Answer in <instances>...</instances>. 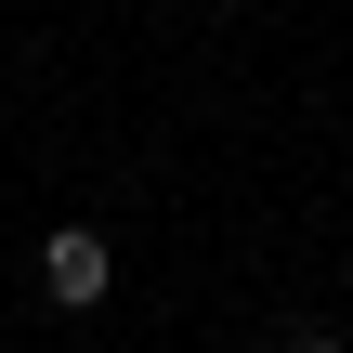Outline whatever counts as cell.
Returning <instances> with one entry per match:
<instances>
[{"mask_svg":"<svg viewBox=\"0 0 353 353\" xmlns=\"http://www.w3.org/2000/svg\"><path fill=\"white\" fill-rule=\"evenodd\" d=\"M288 353H341V341H288Z\"/></svg>","mask_w":353,"mask_h":353,"instance_id":"obj_2","label":"cell"},{"mask_svg":"<svg viewBox=\"0 0 353 353\" xmlns=\"http://www.w3.org/2000/svg\"><path fill=\"white\" fill-rule=\"evenodd\" d=\"M105 288H118V249H105L92 223H52V236H39V301H52V314H92Z\"/></svg>","mask_w":353,"mask_h":353,"instance_id":"obj_1","label":"cell"}]
</instances>
